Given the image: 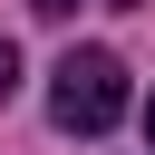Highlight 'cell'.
Segmentation results:
<instances>
[{"mask_svg": "<svg viewBox=\"0 0 155 155\" xmlns=\"http://www.w3.org/2000/svg\"><path fill=\"white\" fill-rule=\"evenodd\" d=\"M29 10H39V19H68V10H78V0H29Z\"/></svg>", "mask_w": 155, "mask_h": 155, "instance_id": "obj_3", "label": "cell"}, {"mask_svg": "<svg viewBox=\"0 0 155 155\" xmlns=\"http://www.w3.org/2000/svg\"><path fill=\"white\" fill-rule=\"evenodd\" d=\"M48 116H58L68 136H107V126L126 116V68H116V48H68V58L48 68Z\"/></svg>", "mask_w": 155, "mask_h": 155, "instance_id": "obj_1", "label": "cell"}, {"mask_svg": "<svg viewBox=\"0 0 155 155\" xmlns=\"http://www.w3.org/2000/svg\"><path fill=\"white\" fill-rule=\"evenodd\" d=\"M145 145H155V97H145Z\"/></svg>", "mask_w": 155, "mask_h": 155, "instance_id": "obj_4", "label": "cell"}, {"mask_svg": "<svg viewBox=\"0 0 155 155\" xmlns=\"http://www.w3.org/2000/svg\"><path fill=\"white\" fill-rule=\"evenodd\" d=\"M10 87H19V48L0 39V107H10Z\"/></svg>", "mask_w": 155, "mask_h": 155, "instance_id": "obj_2", "label": "cell"}, {"mask_svg": "<svg viewBox=\"0 0 155 155\" xmlns=\"http://www.w3.org/2000/svg\"><path fill=\"white\" fill-rule=\"evenodd\" d=\"M107 10H136V0H107Z\"/></svg>", "mask_w": 155, "mask_h": 155, "instance_id": "obj_5", "label": "cell"}]
</instances>
